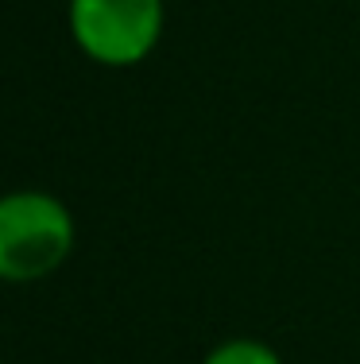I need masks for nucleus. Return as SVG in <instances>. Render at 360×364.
<instances>
[{"label":"nucleus","mask_w":360,"mask_h":364,"mask_svg":"<svg viewBox=\"0 0 360 364\" xmlns=\"http://www.w3.org/2000/svg\"><path fill=\"white\" fill-rule=\"evenodd\" d=\"M74 252V218L55 194L16 190L0 198V279L36 283Z\"/></svg>","instance_id":"nucleus-1"},{"label":"nucleus","mask_w":360,"mask_h":364,"mask_svg":"<svg viewBox=\"0 0 360 364\" xmlns=\"http://www.w3.org/2000/svg\"><path fill=\"white\" fill-rule=\"evenodd\" d=\"M74 43L101 66H136L163 36V0H70Z\"/></svg>","instance_id":"nucleus-2"},{"label":"nucleus","mask_w":360,"mask_h":364,"mask_svg":"<svg viewBox=\"0 0 360 364\" xmlns=\"http://www.w3.org/2000/svg\"><path fill=\"white\" fill-rule=\"evenodd\" d=\"M202 364H283V360L271 345L256 341V337H233V341H221Z\"/></svg>","instance_id":"nucleus-3"}]
</instances>
